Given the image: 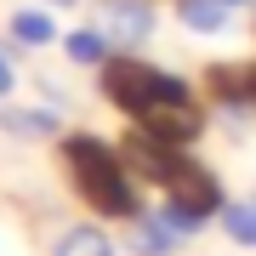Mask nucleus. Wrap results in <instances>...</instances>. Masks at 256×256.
Listing matches in <instances>:
<instances>
[{
	"label": "nucleus",
	"mask_w": 256,
	"mask_h": 256,
	"mask_svg": "<svg viewBox=\"0 0 256 256\" xmlns=\"http://www.w3.org/2000/svg\"><path fill=\"white\" fill-rule=\"evenodd\" d=\"M57 160H63V176H68V188L80 194V205H92L97 216L131 222L142 210L137 182H131V165H126V154H120L114 142L92 137V131H74V137L63 131V137H57Z\"/></svg>",
	"instance_id": "f257e3e1"
},
{
	"label": "nucleus",
	"mask_w": 256,
	"mask_h": 256,
	"mask_svg": "<svg viewBox=\"0 0 256 256\" xmlns=\"http://www.w3.org/2000/svg\"><path fill=\"white\" fill-rule=\"evenodd\" d=\"M97 74H102V97L120 102L126 114L148 108V102H165V97H194L182 74H171L160 63H142V57H126V52H114Z\"/></svg>",
	"instance_id": "f03ea898"
},
{
	"label": "nucleus",
	"mask_w": 256,
	"mask_h": 256,
	"mask_svg": "<svg viewBox=\"0 0 256 256\" xmlns=\"http://www.w3.org/2000/svg\"><path fill=\"white\" fill-rule=\"evenodd\" d=\"M92 23L102 28V40H108L114 52H126V57L154 40V6H148V0H97Z\"/></svg>",
	"instance_id": "7ed1b4c3"
},
{
	"label": "nucleus",
	"mask_w": 256,
	"mask_h": 256,
	"mask_svg": "<svg viewBox=\"0 0 256 256\" xmlns=\"http://www.w3.org/2000/svg\"><path fill=\"white\" fill-rule=\"evenodd\" d=\"M131 120H137V131H148V137H160V142H176V148H188V142L205 131V114L194 108V97L148 102V108H137Z\"/></svg>",
	"instance_id": "20e7f679"
},
{
	"label": "nucleus",
	"mask_w": 256,
	"mask_h": 256,
	"mask_svg": "<svg viewBox=\"0 0 256 256\" xmlns=\"http://www.w3.org/2000/svg\"><path fill=\"white\" fill-rule=\"evenodd\" d=\"M182 245L188 239L176 234L160 210H137V216L126 222V239H120V250H131V256H176Z\"/></svg>",
	"instance_id": "39448f33"
},
{
	"label": "nucleus",
	"mask_w": 256,
	"mask_h": 256,
	"mask_svg": "<svg viewBox=\"0 0 256 256\" xmlns=\"http://www.w3.org/2000/svg\"><path fill=\"white\" fill-rule=\"evenodd\" d=\"M46 256H120V239L102 228V222H68V228L52 239Z\"/></svg>",
	"instance_id": "423d86ee"
},
{
	"label": "nucleus",
	"mask_w": 256,
	"mask_h": 256,
	"mask_svg": "<svg viewBox=\"0 0 256 256\" xmlns=\"http://www.w3.org/2000/svg\"><path fill=\"white\" fill-rule=\"evenodd\" d=\"M0 131L6 137H23V142H57L63 137V120L52 108H18V102H6L0 108Z\"/></svg>",
	"instance_id": "0eeeda50"
},
{
	"label": "nucleus",
	"mask_w": 256,
	"mask_h": 256,
	"mask_svg": "<svg viewBox=\"0 0 256 256\" xmlns=\"http://www.w3.org/2000/svg\"><path fill=\"white\" fill-rule=\"evenodd\" d=\"M176 23L194 34H222V28H234V6L228 0H176Z\"/></svg>",
	"instance_id": "6e6552de"
},
{
	"label": "nucleus",
	"mask_w": 256,
	"mask_h": 256,
	"mask_svg": "<svg viewBox=\"0 0 256 256\" xmlns=\"http://www.w3.org/2000/svg\"><path fill=\"white\" fill-rule=\"evenodd\" d=\"M12 40H18V46H52L57 40V23H52V12H40V6H18L12 12Z\"/></svg>",
	"instance_id": "1a4fd4ad"
},
{
	"label": "nucleus",
	"mask_w": 256,
	"mask_h": 256,
	"mask_svg": "<svg viewBox=\"0 0 256 256\" xmlns=\"http://www.w3.org/2000/svg\"><path fill=\"white\" fill-rule=\"evenodd\" d=\"M63 52H68V63H80V68H102L114 57V46L102 40V28H74V34H63Z\"/></svg>",
	"instance_id": "9d476101"
},
{
	"label": "nucleus",
	"mask_w": 256,
	"mask_h": 256,
	"mask_svg": "<svg viewBox=\"0 0 256 256\" xmlns=\"http://www.w3.org/2000/svg\"><path fill=\"white\" fill-rule=\"evenodd\" d=\"M222 234H228L234 245L256 250V194H250V200H228V205H222Z\"/></svg>",
	"instance_id": "9b49d317"
},
{
	"label": "nucleus",
	"mask_w": 256,
	"mask_h": 256,
	"mask_svg": "<svg viewBox=\"0 0 256 256\" xmlns=\"http://www.w3.org/2000/svg\"><path fill=\"white\" fill-rule=\"evenodd\" d=\"M12 52H18V40H12V46H0V97H12V86H18V68H12Z\"/></svg>",
	"instance_id": "f8f14e48"
},
{
	"label": "nucleus",
	"mask_w": 256,
	"mask_h": 256,
	"mask_svg": "<svg viewBox=\"0 0 256 256\" xmlns=\"http://www.w3.org/2000/svg\"><path fill=\"white\" fill-rule=\"evenodd\" d=\"M228 6H234V12H239V6H256V0H228Z\"/></svg>",
	"instance_id": "ddd939ff"
},
{
	"label": "nucleus",
	"mask_w": 256,
	"mask_h": 256,
	"mask_svg": "<svg viewBox=\"0 0 256 256\" xmlns=\"http://www.w3.org/2000/svg\"><path fill=\"white\" fill-rule=\"evenodd\" d=\"M52 6H80V0H52Z\"/></svg>",
	"instance_id": "4468645a"
}]
</instances>
